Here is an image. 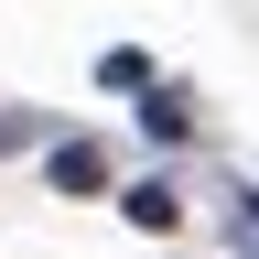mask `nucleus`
I'll return each instance as SVG.
<instances>
[{"label":"nucleus","instance_id":"f257e3e1","mask_svg":"<svg viewBox=\"0 0 259 259\" xmlns=\"http://www.w3.org/2000/svg\"><path fill=\"white\" fill-rule=\"evenodd\" d=\"M130 227H173V184H130Z\"/></svg>","mask_w":259,"mask_h":259}]
</instances>
